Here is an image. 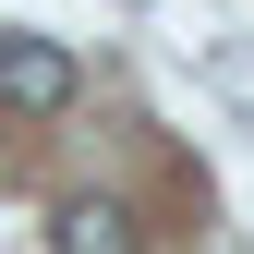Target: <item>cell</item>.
<instances>
[{
  "label": "cell",
  "instance_id": "1",
  "mask_svg": "<svg viewBox=\"0 0 254 254\" xmlns=\"http://www.w3.org/2000/svg\"><path fill=\"white\" fill-rule=\"evenodd\" d=\"M0 109H24V121L73 109V49L37 37V24H12V37H0Z\"/></svg>",
  "mask_w": 254,
  "mask_h": 254
},
{
  "label": "cell",
  "instance_id": "2",
  "mask_svg": "<svg viewBox=\"0 0 254 254\" xmlns=\"http://www.w3.org/2000/svg\"><path fill=\"white\" fill-rule=\"evenodd\" d=\"M49 254H133V218H121V194H73L49 218Z\"/></svg>",
  "mask_w": 254,
  "mask_h": 254
}]
</instances>
